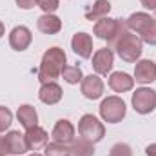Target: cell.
Masks as SVG:
<instances>
[{"label": "cell", "mask_w": 156, "mask_h": 156, "mask_svg": "<svg viewBox=\"0 0 156 156\" xmlns=\"http://www.w3.org/2000/svg\"><path fill=\"white\" fill-rule=\"evenodd\" d=\"M66 62H67V56H66L64 49H60V47L47 49L42 56V62H40L38 80L42 83H45V82H53L55 78L62 76V71L67 66Z\"/></svg>", "instance_id": "obj_1"}, {"label": "cell", "mask_w": 156, "mask_h": 156, "mask_svg": "<svg viewBox=\"0 0 156 156\" xmlns=\"http://www.w3.org/2000/svg\"><path fill=\"white\" fill-rule=\"evenodd\" d=\"M115 49H116L118 56L127 62V64H133L136 62L140 56H142V51H144V42L138 35L131 33V31H125L115 44Z\"/></svg>", "instance_id": "obj_2"}, {"label": "cell", "mask_w": 156, "mask_h": 156, "mask_svg": "<svg viewBox=\"0 0 156 156\" xmlns=\"http://www.w3.org/2000/svg\"><path fill=\"white\" fill-rule=\"evenodd\" d=\"M129 31L127 29V24L118 20V18H102L94 24V35L98 37L100 40H107V44H111L115 47L116 40L125 33Z\"/></svg>", "instance_id": "obj_3"}, {"label": "cell", "mask_w": 156, "mask_h": 156, "mask_svg": "<svg viewBox=\"0 0 156 156\" xmlns=\"http://www.w3.org/2000/svg\"><path fill=\"white\" fill-rule=\"evenodd\" d=\"M78 134L93 144L100 142L105 136V127L104 123L93 115H83L78 122Z\"/></svg>", "instance_id": "obj_4"}, {"label": "cell", "mask_w": 156, "mask_h": 156, "mask_svg": "<svg viewBox=\"0 0 156 156\" xmlns=\"http://www.w3.org/2000/svg\"><path fill=\"white\" fill-rule=\"evenodd\" d=\"M125 102L118 96H107L102 104H100V116L104 118V122L107 123H118L125 118Z\"/></svg>", "instance_id": "obj_5"}, {"label": "cell", "mask_w": 156, "mask_h": 156, "mask_svg": "<svg viewBox=\"0 0 156 156\" xmlns=\"http://www.w3.org/2000/svg\"><path fill=\"white\" fill-rule=\"evenodd\" d=\"M133 107L140 115H149L156 109V91L149 87H140L133 93Z\"/></svg>", "instance_id": "obj_6"}, {"label": "cell", "mask_w": 156, "mask_h": 156, "mask_svg": "<svg viewBox=\"0 0 156 156\" xmlns=\"http://www.w3.org/2000/svg\"><path fill=\"white\" fill-rule=\"evenodd\" d=\"M113 66H115V55H113V51L109 47H102V49H98L94 53V56H93V69H94L96 75L111 73Z\"/></svg>", "instance_id": "obj_7"}, {"label": "cell", "mask_w": 156, "mask_h": 156, "mask_svg": "<svg viewBox=\"0 0 156 156\" xmlns=\"http://www.w3.org/2000/svg\"><path fill=\"white\" fill-rule=\"evenodd\" d=\"M53 142H58V144H66V145H71L75 142V127L69 120H58L53 127Z\"/></svg>", "instance_id": "obj_8"}, {"label": "cell", "mask_w": 156, "mask_h": 156, "mask_svg": "<svg viewBox=\"0 0 156 156\" xmlns=\"http://www.w3.org/2000/svg\"><path fill=\"white\" fill-rule=\"evenodd\" d=\"M82 94L87 100H96L104 94V82L98 75H89L82 78Z\"/></svg>", "instance_id": "obj_9"}, {"label": "cell", "mask_w": 156, "mask_h": 156, "mask_svg": "<svg viewBox=\"0 0 156 156\" xmlns=\"http://www.w3.org/2000/svg\"><path fill=\"white\" fill-rule=\"evenodd\" d=\"M31 40H33V35L26 26H16L9 35V45L15 51H26L31 45Z\"/></svg>", "instance_id": "obj_10"}, {"label": "cell", "mask_w": 156, "mask_h": 156, "mask_svg": "<svg viewBox=\"0 0 156 156\" xmlns=\"http://www.w3.org/2000/svg\"><path fill=\"white\" fill-rule=\"evenodd\" d=\"M153 20H154V18H151V15H147V13H133V15L125 20V24H127V29H131L134 35L142 37V35L151 27Z\"/></svg>", "instance_id": "obj_11"}, {"label": "cell", "mask_w": 156, "mask_h": 156, "mask_svg": "<svg viewBox=\"0 0 156 156\" xmlns=\"http://www.w3.org/2000/svg\"><path fill=\"white\" fill-rule=\"evenodd\" d=\"M26 142H27V147H29V151H38V149H45V145H47V140H49V136H47V133L38 127V125H35V127H29V129H26Z\"/></svg>", "instance_id": "obj_12"}, {"label": "cell", "mask_w": 156, "mask_h": 156, "mask_svg": "<svg viewBox=\"0 0 156 156\" xmlns=\"http://www.w3.org/2000/svg\"><path fill=\"white\" fill-rule=\"evenodd\" d=\"M62 94H64V91H62V87L56 82H45V83H42V87H40V91H38V98L44 104H47V105L58 104L62 100Z\"/></svg>", "instance_id": "obj_13"}, {"label": "cell", "mask_w": 156, "mask_h": 156, "mask_svg": "<svg viewBox=\"0 0 156 156\" xmlns=\"http://www.w3.org/2000/svg\"><path fill=\"white\" fill-rule=\"evenodd\" d=\"M134 80L140 83H151L156 80V64L153 60H140L134 67Z\"/></svg>", "instance_id": "obj_14"}, {"label": "cell", "mask_w": 156, "mask_h": 156, "mask_svg": "<svg viewBox=\"0 0 156 156\" xmlns=\"http://www.w3.org/2000/svg\"><path fill=\"white\" fill-rule=\"evenodd\" d=\"M71 47L80 58H89L93 55V38L87 33H76L71 40Z\"/></svg>", "instance_id": "obj_15"}, {"label": "cell", "mask_w": 156, "mask_h": 156, "mask_svg": "<svg viewBox=\"0 0 156 156\" xmlns=\"http://www.w3.org/2000/svg\"><path fill=\"white\" fill-rule=\"evenodd\" d=\"M5 144H7V151L9 154H26L29 151L26 136L20 131H11L5 134Z\"/></svg>", "instance_id": "obj_16"}, {"label": "cell", "mask_w": 156, "mask_h": 156, "mask_svg": "<svg viewBox=\"0 0 156 156\" xmlns=\"http://www.w3.org/2000/svg\"><path fill=\"white\" fill-rule=\"evenodd\" d=\"M133 85H134V78H131L127 73L116 71L109 76V87L115 93H127L133 89Z\"/></svg>", "instance_id": "obj_17"}, {"label": "cell", "mask_w": 156, "mask_h": 156, "mask_svg": "<svg viewBox=\"0 0 156 156\" xmlns=\"http://www.w3.org/2000/svg\"><path fill=\"white\" fill-rule=\"evenodd\" d=\"M37 27H38L40 33L44 35H56L60 29H62V20L55 15H42L37 22Z\"/></svg>", "instance_id": "obj_18"}, {"label": "cell", "mask_w": 156, "mask_h": 156, "mask_svg": "<svg viewBox=\"0 0 156 156\" xmlns=\"http://www.w3.org/2000/svg\"><path fill=\"white\" fill-rule=\"evenodd\" d=\"M16 118H18V122L26 129L38 125V115H37V109L33 105H27V104L26 105H20L18 111H16Z\"/></svg>", "instance_id": "obj_19"}, {"label": "cell", "mask_w": 156, "mask_h": 156, "mask_svg": "<svg viewBox=\"0 0 156 156\" xmlns=\"http://www.w3.org/2000/svg\"><path fill=\"white\" fill-rule=\"evenodd\" d=\"M109 11H111V4H109V0H96L87 11H85V18L87 20H102V18H105L107 15H109Z\"/></svg>", "instance_id": "obj_20"}, {"label": "cell", "mask_w": 156, "mask_h": 156, "mask_svg": "<svg viewBox=\"0 0 156 156\" xmlns=\"http://www.w3.org/2000/svg\"><path fill=\"white\" fill-rule=\"evenodd\" d=\"M71 156H94V145L93 142L85 138H78L71 144Z\"/></svg>", "instance_id": "obj_21"}, {"label": "cell", "mask_w": 156, "mask_h": 156, "mask_svg": "<svg viewBox=\"0 0 156 156\" xmlns=\"http://www.w3.org/2000/svg\"><path fill=\"white\" fill-rule=\"evenodd\" d=\"M45 156H71V145L58 144V142L47 144L45 145Z\"/></svg>", "instance_id": "obj_22"}, {"label": "cell", "mask_w": 156, "mask_h": 156, "mask_svg": "<svg viewBox=\"0 0 156 156\" xmlns=\"http://www.w3.org/2000/svg\"><path fill=\"white\" fill-rule=\"evenodd\" d=\"M62 78L67 83H78V82H82L83 75H82V69L78 66H66L62 71Z\"/></svg>", "instance_id": "obj_23"}, {"label": "cell", "mask_w": 156, "mask_h": 156, "mask_svg": "<svg viewBox=\"0 0 156 156\" xmlns=\"http://www.w3.org/2000/svg\"><path fill=\"white\" fill-rule=\"evenodd\" d=\"M11 122H13V113L7 107L0 105V133H4L5 129H9Z\"/></svg>", "instance_id": "obj_24"}, {"label": "cell", "mask_w": 156, "mask_h": 156, "mask_svg": "<svg viewBox=\"0 0 156 156\" xmlns=\"http://www.w3.org/2000/svg\"><path fill=\"white\" fill-rule=\"evenodd\" d=\"M37 4H38V7L44 11V13H47V15H53L56 9H58V0H37Z\"/></svg>", "instance_id": "obj_25"}, {"label": "cell", "mask_w": 156, "mask_h": 156, "mask_svg": "<svg viewBox=\"0 0 156 156\" xmlns=\"http://www.w3.org/2000/svg\"><path fill=\"white\" fill-rule=\"evenodd\" d=\"M140 38H142V42H145V44H149V45H156V18L153 20L151 27H149Z\"/></svg>", "instance_id": "obj_26"}, {"label": "cell", "mask_w": 156, "mask_h": 156, "mask_svg": "<svg viewBox=\"0 0 156 156\" xmlns=\"http://www.w3.org/2000/svg\"><path fill=\"white\" fill-rule=\"evenodd\" d=\"M109 156H133V151L127 144H116V145L111 147Z\"/></svg>", "instance_id": "obj_27"}, {"label": "cell", "mask_w": 156, "mask_h": 156, "mask_svg": "<svg viewBox=\"0 0 156 156\" xmlns=\"http://www.w3.org/2000/svg\"><path fill=\"white\" fill-rule=\"evenodd\" d=\"M35 4H37V0H16V5L20 9H31V7H35Z\"/></svg>", "instance_id": "obj_28"}, {"label": "cell", "mask_w": 156, "mask_h": 156, "mask_svg": "<svg viewBox=\"0 0 156 156\" xmlns=\"http://www.w3.org/2000/svg\"><path fill=\"white\" fill-rule=\"evenodd\" d=\"M5 154H9L7 144H5V136H0V156H5Z\"/></svg>", "instance_id": "obj_29"}, {"label": "cell", "mask_w": 156, "mask_h": 156, "mask_svg": "<svg viewBox=\"0 0 156 156\" xmlns=\"http://www.w3.org/2000/svg\"><path fill=\"white\" fill-rule=\"evenodd\" d=\"M145 9H156V0H140Z\"/></svg>", "instance_id": "obj_30"}, {"label": "cell", "mask_w": 156, "mask_h": 156, "mask_svg": "<svg viewBox=\"0 0 156 156\" xmlns=\"http://www.w3.org/2000/svg\"><path fill=\"white\" fill-rule=\"evenodd\" d=\"M145 154H147V156H156V144L147 145V149H145Z\"/></svg>", "instance_id": "obj_31"}, {"label": "cell", "mask_w": 156, "mask_h": 156, "mask_svg": "<svg viewBox=\"0 0 156 156\" xmlns=\"http://www.w3.org/2000/svg\"><path fill=\"white\" fill-rule=\"evenodd\" d=\"M4 31H5V27H4V22L0 20V38H2V35H4Z\"/></svg>", "instance_id": "obj_32"}, {"label": "cell", "mask_w": 156, "mask_h": 156, "mask_svg": "<svg viewBox=\"0 0 156 156\" xmlns=\"http://www.w3.org/2000/svg\"><path fill=\"white\" fill-rule=\"evenodd\" d=\"M29 156H40V154H37V153H35V154H29Z\"/></svg>", "instance_id": "obj_33"}, {"label": "cell", "mask_w": 156, "mask_h": 156, "mask_svg": "<svg viewBox=\"0 0 156 156\" xmlns=\"http://www.w3.org/2000/svg\"><path fill=\"white\" fill-rule=\"evenodd\" d=\"M154 11H156V9H154Z\"/></svg>", "instance_id": "obj_34"}]
</instances>
